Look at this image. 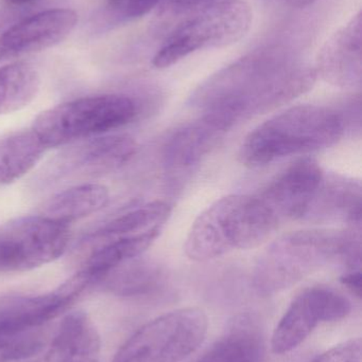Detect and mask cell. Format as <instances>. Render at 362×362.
<instances>
[{"label":"cell","mask_w":362,"mask_h":362,"mask_svg":"<svg viewBox=\"0 0 362 362\" xmlns=\"http://www.w3.org/2000/svg\"><path fill=\"white\" fill-rule=\"evenodd\" d=\"M77 23V13L64 8H49L19 21L0 35V64L61 44Z\"/></svg>","instance_id":"cell-12"},{"label":"cell","mask_w":362,"mask_h":362,"mask_svg":"<svg viewBox=\"0 0 362 362\" xmlns=\"http://www.w3.org/2000/svg\"><path fill=\"white\" fill-rule=\"evenodd\" d=\"M137 115V103L128 95H89L40 112L31 129L48 150L108 135L135 120Z\"/></svg>","instance_id":"cell-5"},{"label":"cell","mask_w":362,"mask_h":362,"mask_svg":"<svg viewBox=\"0 0 362 362\" xmlns=\"http://www.w3.org/2000/svg\"><path fill=\"white\" fill-rule=\"evenodd\" d=\"M69 226L43 215L16 217L0 226V274L29 272L61 257Z\"/></svg>","instance_id":"cell-9"},{"label":"cell","mask_w":362,"mask_h":362,"mask_svg":"<svg viewBox=\"0 0 362 362\" xmlns=\"http://www.w3.org/2000/svg\"><path fill=\"white\" fill-rule=\"evenodd\" d=\"M352 304L348 298L329 287L305 289L287 308L272 335L271 348L282 355L297 349L324 322L339 321L349 316Z\"/></svg>","instance_id":"cell-10"},{"label":"cell","mask_w":362,"mask_h":362,"mask_svg":"<svg viewBox=\"0 0 362 362\" xmlns=\"http://www.w3.org/2000/svg\"><path fill=\"white\" fill-rule=\"evenodd\" d=\"M324 176L315 159H300L255 195L278 229L287 221L305 217Z\"/></svg>","instance_id":"cell-11"},{"label":"cell","mask_w":362,"mask_h":362,"mask_svg":"<svg viewBox=\"0 0 362 362\" xmlns=\"http://www.w3.org/2000/svg\"><path fill=\"white\" fill-rule=\"evenodd\" d=\"M208 320L197 308H181L140 327L112 362H181L205 339Z\"/></svg>","instance_id":"cell-7"},{"label":"cell","mask_w":362,"mask_h":362,"mask_svg":"<svg viewBox=\"0 0 362 362\" xmlns=\"http://www.w3.org/2000/svg\"><path fill=\"white\" fill-rule=\"evenodd\" d=\"M342 284L346 285L357 297H361L362 276L361 270H351L341 278Z\"/></svg>","instance_id":"cell-29"},{"label":"cell","mask_w":362,"mask_h":362,"mask_svg":"<svg viewBox=\"0 0 362 362\" xmlns=\"http://www.w3.org/2000/svg\"><path fill=\"white\" fill-rule=\"evenodd\" d=\"M303 219L341 221L361 227V185L340 176H324Z\"/></svg>","instance_id":"cell-16"},{"label":"cell","mask_w":362,"mask_h":362,"mask_svg":"<svg viewBox=\"0 0 362 362\" xmlns=\"http://www.w3.org/2000/svg\"><path fill=\"white\" fill-rule=\"evenodd\" d=\"M46 151L32 129L0 135V185H10L29 173Z\"/></svg>","instance_id":"cell-20"},{"label":"cell","mask_w":362,"mask_h":362,"mask_svg":"<svg viewBox=\"0 0 362 362\" xmlns=\"http://www.w3.org/2000/svg\"><path fill=\"white\" fill-rule=\"evenodd\" d=\"M162 229L163 227L153 228L135 235L108 240L94 249L81 269L89 276L91 286L99 284L117 266L140 257L157 240Z\"/></svg>","instance_id":"cell-19"},{"label":"cell","mask_w":362,"mask_h":362,"mask_svg":"<svg viewBox=\"0 0 362 362\" xmlns=\"http://www.w3.org/2000/svg\"><path fill=\"white\" fill-rule=\"evenodd\" d=\"M55 331L49 323L0 329V362H50L49 348Z\"/></svg>","instance_id":"cell-23"},{"label":"cell","mask_w":362,"mask_h":362,"mask_svg":"<svg viewBox=\"0 0 362 362\" xmlns=\"http://www.w3.org/2000/svg\"><path fill=\"white\" fill-rule=\"evenodd\" d=\"M336 261L342 262L350 270L359 269L361 227L346 231L302 230L281 236L259 255L253 283L261 295H271Z\"/></svg>","instance_id":"cell-2"},{"label":"cell","mask_w":362,"mask_h":362,"mask_svg":"<svg viewBox=\"0 0 362 362\" xmlns=\"http://www.w3.org/2000/svg\"><path fill=\"white\" fill-rule=\"evenodd\" d=\"M315 66L285 46H268L240 57L204 81L191 104L203 114L238 122L265 112L310 90L316 82Z\"/></svg>","instance_id":"cell-1"},{"label":"cell","mask_w":362,"mask_h":362,"mask_svg":"<svg viewBox=\"0 0 362 362\" xmlns=\"http://www.w3.org/2000/svg\"><path fill=\"white\" fill-rule=\"evenodd\" d=\"M101 340L85 313H70L53 334L49 348L50 362H98Z\"/></svg>","instance_id":"cell-17"},{"label":"cell","mask_w":362,"mask_h":362,"mask_svg":"<svg viewBox=\"0 0 362 362\" xmlns=\"http://www.w3.org/2000/svg\"><path fill=\"white\" fill-rule=\"evenodd\" d=\"M171 206L162 200L136 206L108 221L86 236L84 242L98 246L108 240L135 235L153 228L163 227L169 218Z\"/></svg>","instance_id":"cell-21"},{"label":"cell","mask_w":362,"mask_h":362,"mask_svg":"<svg viewBox=\"0 0 362 362\" xmlns=\"http://www.w3.org/2000/svg\"><path fill=\"white\" fill-rule=\"evenodd\" d=\"M252 19L251 6L242 0H220L210 4L165 40L153 57V66L164 69L196 51L231 46L246 36Z\"/></svg>","instance_id":"cell-6"},{"label":"cell","mask_w":362,"mask_h":362,"mask_svg":"<svg viewBox=\"0 0 362 362\" xmlns=\"http://www.w3.org/2000/svg\"><path fill=\"white\" fill-rule=\"evenodd\" d=\"M273 232L254 195L225 196L197 217L184 250L193 261L208 262L238 249L259 246Z\"/></svg>","instance_id":"cell-4"},{"label":"cell","mask_w":362,"mask_h":362,"mask_svg":"<svg viewBox=\"0 0 362 362\" xmlns=\"http://www.w3.org/2000/svg\"><path fill=\"white\" fill-rule=\"evenodd\" d=\"M89 284L91 281L80 270L50 293L0 298V329L50 323L66 312Z\"/></svg>","instance_id":"cell-13"},{"label":"cell","mask_w":362,"mask_h":362,"mask_svg":"<svg viewBox=\"0 0 362 362\" xmlns=\"http://www.w3.org/2000/svg\"><path fill=\"white\" fill-rule=\"evenodd\" d=\"M261 354V336L244 322L219 339L197 362H259Z\"/></svg>","instance_id":"cell-25"},{"label":"cell","mask_w":362,"mask_h":362,"mask_svg":"<svg viewBox=\"0 0 362 362\" xmlns=\"http://www.w3.org/2000/svg\"><path fill=\"white\" fill-rule=\"evenodd\" d=\"M361 13L338 30L319 52L317 76L341 88H361Z\"/></svg>","instance_id":"cell-15"},{"label":"cell","mask_w":362,"mask_h":362,"mask_svg":"<svg viewBox=\"0 0 362 362\" xmlns=\"http://www.w3.org/2000/svg\"><path fill=\"white\" fill-rule=\"evenodd\" d=\"M8 6H26V4H31L35 0H4Z\"/></svg>","instance_id":"cell-31"},{"label":"cell","mask_w":362,"mask_h":362,"mask_svg":"<svg viewBox=\"0 0 362 362\" xmlns=\"http://www.w3.org/2000/svg\"><path fill=\"white\" fill-rule=\"evenodd\" d=\"M140 257L117 266L98 285L120 297H140L157 291L163 280V272L154 262Z\"/></svg>","instance_id":"cell-22"},{"label":"cell","mask_w":362,"mask_h":362,"mask_svg":"<svg viewBox=\"0 0 362 362\" xmlns=\"http://www.w3.org/2000/svg\"><path fill=\"white\" fill-rule=\"evenodd\" d=\"M361 357L362 342L357 338L329 349L312 362H361Z\"/></svg>","instance_id":"cell-26"},{"label":"cell","mask_w":362,"mask_h":362,"mask_svg":"<svg viewBox=\"0 0 362 362\" xmlns=\"http://www.w3.org/2000/svg\"><path fill=\"white\" fill-rule=\"evenodd\" d=\"M284 1L289 6H293V8H304V6L314 4L317 0H284Z\"/></svg>","instance_id":"cell-30"},{"label":"cell","mask_w":362,"mask_h":362,"mask_svg":"<svg viewBox=\"0 0 362 362\" xmlns=\"http://www.w3.org/2000/svg\"><path fill=\"white\" fill-rule=\"evenodd\" d=\"M108 198L110 192L106 185L79 183L48 198L40 208V215L69 226L101 210L108 204Z\"/></svg>","instance_id":"cell-18"},{"label":"cell","mask_w":362,"mask_h":362,"mask_svg":"<svg viewBox=\"0 0 362 362\" xmlns=\"http://www.w3.org/2000/svg\"><path fill=\"white\" fill-rule=\"evenodd\" d=\"M232 127L229 121L210 112L181 127L164 148V165L168 173L182 175L195 170Z\"/></svg>","instance_id":"cell-14"},{"label":"cell","mask_w":362,"mask_h":362,"mask_svg":"<svg viewBox=\"0 0 362 362\" xmlns=\"http://www.w3.org/2000/svg\"><path fill=\"white\" fill-rule=\"evenodd\" d=\"M125 1V0H108V4H110L111 8H115V10H121Z\"/></svg>","instance_id":"cell-32"},{"label":"cell","mask_w":362,"mask_h":362,"mask_svg":"<svg viewBox=\"0 0 362 362\" xmlns=\"http://www.w3.org/2000/svg\"><path fill=\"white\" fill-rule=\"evenodd\" d=\"M163 0H125L121 11L128 18H137L150 12Z\"/></svg>","instance_id":"cell-27"},{"label":"cell","mask_w":362,"mask_h":362,"mask_svg":"<svg viewBox=\"0 0 362 362\" xmlns=\"http://www.w3.org/2000/svg\"><path fill=\"white\" fill-rule=\"evenodd\" d=\"M342 110L299 105L268 119L247 136L238 158L246 167H265L287 157L331 148L346 132Z\"/></svg>","instance_id":"cell-3"},{"label":"cell","mask_w":362,"mask_h":362,"mask_svg":"<svg viewBox=\"0 0 362 362\" xmlns=\"http://www.w3.org/2000/svg\"><path fill=\"white\" fill-rule=\"evenodd\" d=\"M137 152V144L128 135H103L64 146L50 159L32 183L46 191L69 181L103 176L127 165Z\"/></svg>","instance_id":"cell-8"},{"label":"cell","mask_w":362,"mask_h":362,"mask_svg":"<svg viewBox=\"0 0 362 362\" xmlns=\"http://www.w3.org/2000/svg\"><path fill=\"white\" fill-rule=\"evenodd\" d=\"M38 70L25 62L0 67V115L12 114L29 105L40 90Z\"/></svg>","instance_id":"cell-24"},{"label":"cell","mask_w":362,"mask_h":362,"mask_svg":"<svg viewBox=\"0 0 362 362\" xmlns=\"http://www.w3.org/2000/svg\"><path fill=\"white\" fill-rule=\"evenodd\" d=\"M220 0H168V8L174 12L183 13L200 11Z\"/></svg>","instance_id":"cell-28"}]
</instances>
